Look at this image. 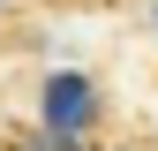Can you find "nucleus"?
Returning a JSON list of instances; mask_svg holds the SVG:
<instances>
[{
	"instance_id": "nucleus-1",
	"label": "nucleus",
	"mask_w": 158,
	"mask_h": 151,
	"mask_svg": "<svg viewBox=\"0 0 158 151\" xmlns=\"http://www.w3.org/2000/svg\"><path fill=\"white\" fill-rule=\"evenodd\" d=\"M98 121V83L90 76H45V128L53 136H83Z\"/></svg>"
},
{
	"instance_id": "nucleus-2",
	"label": "nucleus",
	"mask_w": 158,
	"mask_h": 151,
	"mask_svg": "<svg viewBox=\"0 0 158 151\" xmlns=\"http://www.w3.org/2000/svg\"><path fill=\"white\" fill-rule=\"evenodd\" d=\"M15 151H83V136H53L45 128V136H15Z\"/></svg>"
},
{
	"instance_id": "nucleus-3",
	"label": "nucleus",
	"mask_w": 158,
	"mask_h": 151,
	"mask_svg": "<svg viewBox=\"0 0 158 151\" xmlns=\"http://www.w3.org/2000/svg\"><path fill=\"white\" fill-rule=\"evenodd\" d=\"M0 8H8V0H0Z\"/></svg>"
}]
</instances>
